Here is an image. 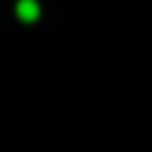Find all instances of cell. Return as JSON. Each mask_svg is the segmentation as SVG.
<instances>
[{"label": "cell", "mask_w": 152, "mask_h": 152, "mask_svg": "<svg viewBox=\"0 0 152 152\" xmlns=\"http://www.w3.org/2000/svg\"><path fill=\"white\" fill-rule=\"evenodd\" d=\"M17 14L23 17V20H37L39 17V6H37V0H20V3H17Z\"/></svg>", "instance_id": "1"}]
</instances>
